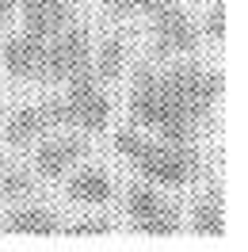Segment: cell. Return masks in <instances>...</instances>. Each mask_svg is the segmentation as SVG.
<instances>
[{"label": "cell", "mask_w": 248, "mask_h": 252, "mask_svg": "<svg viewBox=\"0 0 248 252\" xmlns=\"http://www.w3.org/2000/svg\"><path fill=\"white\" fill-rule=\"evenodd\" d=\"M130 115H134L138 126L160 130L172 145H184L187 138H191V119H187V111L164 92L160 77L149 73V69L138 73V88H134V95H130Z\"/></svg>", "instance_id": "1"}, {"label": "cell", "mask_w": 248, "mask_h": 252, "mask_svg": "<svg viewBox=\"0 0 248 252\" xmlns=\"http://www.w3.org/2000/svg\"><path fill=\"white\" fill-rule=\"evenodd\" d=\"M164 92L187 111V119H206L210 107H214L217 92H221V80L217 73H206V69H191V65H180L172 69L168 77H160Z\"/></svg>", "instance_id": "2"}, {"label": "cell", "mask_w": 248, "mask_h": 252, "mask_svg": "<svg viewBox=\"0 0 248 252\" xmlns=\"http://www.w3.org/2000/svg\"><path fill=\"white\" fill-rule=\"evenodd\" d=\"M134 164H138V172L145 180L164 184V188H184L187 180L195 176V168H199L195 153H187L184 145H172V142L168 145H145Z\"/></svg>", "instance_id": "3"}, {"label": "cell", "mask_w": 248, "mask_h": 252, "mask_svg": "<svg viewBox=\"0 0 248 252\" xmlns=\"http://www.w3.org/2000/svg\"><path fill=\"white\" fill-rule=\"evenodd\" d=\"M69 80H73V92H69V99H65L69 119H73L77 126H84V130H99V126L111 119V99L99 92L95 69H92V65H84V69H77Z\"/></svg>", "instance_id": "4"}, {"label": "cell", "mask_w": 248, "mask_h": 252, "mask_svg": "<svg viewBox=\"0 0 248 252\" xmlns=\"http://www.w3.org/2000/svg\"><path fill=\"white\" fill-rule=\"evenodd\" d=\"M88 65V31L84 27H73L65 31L54 46L42 50V65H38V77L46 80H69L77 69Z\"/></svg>", "instance_id": "5"}, {"label": "cell", "mask_w": 248, "mask_h": 252, "mask_svg": "<svg viewBox=\"0 0 248 252\" xmlns=\"http://www.w3.org/2000/svg\"><path fill=\"white\" fill-rule=\"evenodd\" d=\"M153 31H156V50L160 54H180L195 50V27L184 8L176 4H156L153 8Z\"/></svg>", "instance_id": "6"}, {"label": "cell", "mask_w": 248, "mask_h": 252, "mask_svg": "<svg viewBox=\"0 0 248 252\" xmlns=\"http://www.w3.org/2000/svg\"><path fill=\"white\" fill-rule=\"evenodd\" d=\"M69 4L73 0H27L23 4V27H27V34L50 38L54 31H62L65 16H69Z\"/></svg>", "instance_id": "7"}, {"label": "cell", "mask_w": 248, "mask_h": 252, "mask_svg": "<svg viewBox=\"0 0 248 252\" xmlns=\"http://www.w3.org/2000/svg\"><path fill=\"white\" fill-rule=\"evenodd\" d=\"M84 149L88 145L80 142V138H58V142H46L42 149H38V172L42 176H62L69 164H77L80 157H84Z\"/></svg>", "instance_id": "8"}, {"label": "cell", "mask_w": 248, "mask_h": 252, "mask_svg": "<svg viewBox=\"0 0 248 252\" xmlns=\"http://www.w3.org/2000/svg\"><path fill=\"white\" fill-rule=\"evenodd\" d=\"M42 50H46V46H42V38H38V34H19V38L8 42L4 62H8V69H12L16 77H38Z\"/></svg>", "instance_id": "9"}, {"label": "cell", "mask_w": 248, "mask_h": 252, "mask_svg": "<svg viewBox=\"0 0 248 252\" xmlns=\"http://www.w3.org/2000/svg\"><path fill=\"white\" fill-rule=\"evenodd\" d=\"M50 111L46 107H23V111H16L12 115V123H8V142L12 145H27V142H34L42 130H50Z\"/></svg>", "instance_id": "10"}, {"label": "cell", "mask_w": 248, "mask_h": 252, "mask_svg": "<svg viewBox=\"0 0 248 252\" xmlns=\"http://www.w3.org/2000/svg\"><path fill=\"white\" fill-rule=\"evenodd\" d=\"M69 195H73V203H88V206H99L111 199V180L99 168H84V172L73 180V188H69Z\"/></svg>", "instance_id": "11"}, {"label": "cell", "mask_w": 248, "mask_h": 252, "mask_svg": "<svg viewBox=\"0 0 248 252\" xmlns=\"http://www.w3.org/2000/svg\"><path fill=\"white\" fill-rule=\"evenodd\" d=\"M8 229L12 233H54L58 229V218L50 210H16L8 218Z\"/></svg>", "instance_id": "12"}, {"label": "cell", "mask_w": 248, "mask_h": 252, "mask_svg": "<svg viewBox=\"0 0 248 252\" xmlns=\"http://www.w3.org/2000/svg\"><path fill=\"white\" fill-rule=\"evenodd\" d=\"M123 62H126L123 38H107V42L99 46V58H95V77L99 80H119L123 77Z\"/></svg>", "instance_id": "13"}, {"label": "cell", "mask_w": 248, "mask_h": 252, "mask_svg": "<svg viewBox=\"0 0 248 252\" xmlns=\"http://www.w3.org/2000/svg\"><path fill=\"white\" fill-rule=\"evenodd\" d=\"M160 206H164V203H160V195H156L153 188H134V191H130V199H126V210H130V218L138 221V225H141V221H149Z\"/></svg>", "instance_id": "14"}, {"label": "cell", "mask_w": 248, "mask_h": 252, "mask_svg": "<svg viewBox=\"0 0 248 252\" xmlns=\"http://www.w3.org/2000/svg\"><path fill=\"white\" fill-rule=\"evenodd\" d=\"M195 229H199V233H210V237L225 229V218H221L217 199H202V203L195 206Z\"/></svg>", "instance_id": "15"}, {"label": "cell", "mask_w": 248, "mask_h": 252, "mask_svg": "<svg viewBox=\"0 0 248 252\" xmlns=\"http://www.w3.org/2000/svg\"><path fill=\"white\" fill-rule=\"evenodd\" d=\"M141 229H145V233H176V229H180V214L168 210V206H160L149 221H141Z\"/></svg>", "instance_id": "16"}, {"label": "cell", "mask_w": 248, "mask_h": 252, "mask_svg": "<svg viewBox=\"0 0 248 252\" xmlns=\"http://www.w3.org/2000/svg\"><path fill=\"white\" fill-rule=\"evenodd\" d=\"M145 145L149 142H145L141 134H134V130H119V134H115V149H119L123 157H130V160H138Z\"/></svg>", "instance_id": "17"}, {"label": "cell", "mask_w": 248, "mask_h": 252, "mask_svg": "<svg viewBox=\"0 0 248 252\" xmlns=\"http://www.w3.org/2000/svg\"><path fill=\"white\" fill-rule=\"evenodd\" d=\"M27 191H31V180H27V176H4V180H0V195L19 199V195H27Z\"/></svg>", "instance_id": "18"}, {"label": "cell", "mask_w": 248, "mask_h": 252, "mask_svg": "<svg viewBox=\"0 0 248 252\" xmlns=\"http://www.w3.org/2000/svg\"><path fill=\"white\" fill-rule=\"evenodd\" d=\"M156 4H164V0H111V12H115V16H126V12H134V8L153 12Z\"/></svg>", "instance_id": "19"}, {"label": "cell", "mask_w": 248, "mask_h": 252, "mask_svg": "<svg viewBox=\"0 0 248 252\" xmlns=\"http://www.w3.org/2000/svg\"><path fill=\"white\" fill-rule=\"evenodd\" d=\"M206 31H210V38H221V34H225V8H221V0H214V8H210Z\"/></svg>", "instance_id": "20"}, {"label": "cell", "mask_w": 248, "mask_h": 252, "mask_svg": "<svg viewBox=\"0 0 248 252\" xmlns=\"http://www.w3.org/2000/svg\"><path fill=\"white\" fill-rule=\"evenodd\" d=\"M107 229H111L107 218H88V221H80V225H73V233H107Z\"/></svg>", "instance_id": "21"}, {"label": "cell", "mask_w": 248, "mask_h": 252, "mask_svg": "<svg viewBox=\"0 0 248 252\" xmlns=\"http://www.w3.org/2000/svg\"><path fill=\"white\" fill-rule=\"evenodd\" d=\"M12 8H16V0H0V27H4V19L12 16Z\"/></svg>", "instance_id": "22"}, {"label": "cell", "mask_w": 248, "mask_h": 252, "mask_svg": "<svg viewBox=\"0 0 248 252\" xmlns=\"http://www.w3.org/2000/svg\"><path fill=\"white\" fill-rule=\"evenodd\" d=\"M0 168H4V160H0Z\"/></svg>", "instance_id": "23"}, {"label": "cell", "mask_w": 248, "mask_h": 252, "mask_svg": "<svg viewBox=\"0 0 248 252\" xmlns=\"http://www.w3.org/2000/svg\"><path fill=\"white\" fill-rule=\"evenodd\" d=\"M0 199H4V195H0Z\"/></svg>", "instance_id": "24"}]
</instances>
